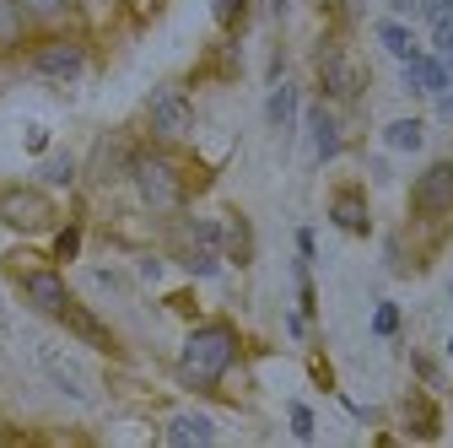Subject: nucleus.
<instances>
[{"instance_id": "9d476101", "label": "nucleus", "mask_w": 453, "mask_h": 448, "mask_svg": "<svg viewBox=\"0 0 453 448\" xmlns=\"http://www.w3.org/2000/svg\"><path fill=\"white\" fill-rule=\"evenodd\" d=\"M38 367H43V373L54 378V389H60V395H71V400H81V406L92 400L87 378H81V373H76V367H71V362H65L60 351H54V346H38Z\"/></svg>"}, {"instance_id": "f257e3e1", "label": "nucleus", "mask_w": 453, "mask_h": 448, "mask_svg": "<svg viewBox=\"0 0 453 448\" xmlns=\"http://www.w3.org/2000/svg\"><path fill=\"white\" fill-rule=\"evenodd\" d=\"M233 362H238V335L226 329V324H205V329H195L189 341H184L179 373H184V383L211 389L226 367H233Z\"/></svg>"}, {"instance_id": "c85d7f7f", "label": "nucleus", "mask_w": 453, "mask_h": 448, "mask_svg": "<svg viewBox=\"0 0 453 448\" xmlns=\"http://www.w3.org/2000/svg\"><path fill=\"white\" fill-rule=\"evenodd\" d=\"M280 12H287V0H270V17H280Z\"/></svg>"}, {"instance_id": "20e7f679", "label": "nucleus", "mask_w": 453, "mask_h": 448, "mask_svg": "<svg viewBox=\"0 0 453 448\" xmlns=\"http://www.w3.org/2000/svg\"><path fill=\"white\" fill-rule=\"evenodd\" d=\"M33 71L49 76V81H76L87 71V49L76 38H49V43L33 49Z\"/></svg>"}, {"instance_id": "7ed1b4c3", "label": "nucleus", "mask_w": 453, "mask_h": 448, "mask_svg": "<svg viewBox=\"0 0 453 448\" xmlns=\"http://www.w3.org/2000/svg\"><path fill=\"white\" fill-rule=\"evenodd\" d=\"M0 221L17 233H43L49 221H54V205L43 189H27V184H12V189H0Z\"/></svg>"}, {"instance_id": "39448f33", "label": "nucleus", "mask_w": 453, "mask_h": 448, "mask_svg": "<svg viewBox=\"0 0 453 448\" xmlns=\"http://www.w3.org/2000/svg\"><path fill=\"white\" fill-rule=\"evenodd\" d=\"M189 125H195L189 97H184V92H173V87H162V92L151 97V130H157V135H167V141H184V135H189Z\"/></svg>"}, {"instance_id": "a211bd4d", "label": "nucleus", "mask_w": 453, "mask_h": 448, "mask_svg": "<svg viewBox=\"0 0 453 448\" xmlns=\"http://www.w3.org/2000/svg\"><path fill=\"white\" fill-rule=\"evenodd\" d=\"M378 43H383L388 54H400V60H411V54H416V43H411V33H405L400 22H383V27H378Z\"/></svg>"}, {"instance_id": "c756f323", "label": "nucleus", "mask_w": 453, "mask_h": 448, "mask_svg": "<svg viewBox=\"0 0 453 448\" xmlns=\"http://www.w3.org/2000/svg\"><path fill=\"white\" fill-rule=\"evenodd\" d=\"M87 6H113V0H87Z\"/></svg>"}, {"instance_id": "7c9ffc66", "label": "nucleus", "mask_w": 453, "mask_h": 448, "mask_svg": "<svg viewBox=\"0 0 453 448\" xmlns=\"http://www.w3.org/2000/svg\"><path fill=\"white\" fill-rule=\"evenodd\" d=\"M448 357H453V341H448Z\"/></svg>"}, {"instance_id": "bb28decb", "label": "nucleus", "mask_w": 453, "mask_h": 448, "mask_svg": "<svg viewBox=\"0 0 453 448\" xmlns=\"http://www.w3.org/2000/svg\"><path fill=\"white\" fill-rule=\"evenodd\" d=\"M421 17H453V0H421Z\"/></svg>"}, {"instance_id": "f03ea898", "label": "nucleus", "mask_w": 453, "mask_h": 448, "mask_svg": "<svg viewBox=\"0 0 453 448\" xmlns=\"http://www.w3.org/2000/svg\"><path fill=\"white\" fill-rule=\"evenodd\" d=\"M130 179H135V189H141V200H146L151 211H179V205H184L179 167L167 162V157H157V151H141V157L130 162Z\"/></svg>"}, {"instance_id": "b1692460", "label": "nucleus", "mask_w": 453, "mask_h": 448, "mask_svg": "<svg viewBox=\"0 0 453 448\" xmlns=\"http://www.w3.org/2000/svg\"><path fill=\"white\" fill-rule=\"evenodd\" d=\"M71 174H76V167H71V157H54V162L43 167V179H49V184H71Z\"/></svg>"}, {"instance_id": "aec40b11", "label": "nucleus", "mask_w": 453, "mask_h": 448, "mask_svg": "<svg viewBox=\"0 0 453 448\" xmlns=\"http://www.w3.org/2000/svg\"><path fill=\"white\" fill-rule=\"evenodd\" d=\"M65 6H71V0H22V12H27V17H43V22L65 17Z\"/></svg>"}, {"instance_id": "4be33fe9", "label": "nucleus", "mask_w": 453, "mask_h": 448, "mask_svg": "<svg viewBox=\"0 0 453 448\" xmlns=\"http://www.w3.org/2000/svg\"><path fill=\"white\" fill-rule=\"evenodd\" d=\"M400 329V308L394 303H378V313H372V335H394Z\"/></svg>"}, {"instance_id": "ddd939ff", "label": "nucleus", "mask_w": 453, "mask_h": 448, "mask_svg": "<svg viewBox=\"0 0 453 448\" xmlns=\"http://www.w3.org/2000/svg\"><path fill=\"white\" fill-rule=\"evenodd\" d=\"M65 324L81 335L87 346H97V351H113V335L97 324V313H87V308H76V303H71V308H65Z\"/></svg>"}, {"instance_id": "423d86ee", "label": "nucleus", "mask_w": 453, "mask_h": 448, "mask_svg": "<svg viewBox=\"0 0 453 448\" xmlns=\"http://www.w3.org/2000/svg\"><path fill=\"white\" fill-rule=\"evenodd\" d=\"M416 211H426V216H448L453 211V162H432L416 179Z\"/></svg>"}, {"instance_id": "5701e85b", "label": "nucleus", "mask_w": 453, "mask_h": 448, "mask_svg": "<svg viewBox=\"0 0 453 448\" xmlns=\"http://www.w3.org/2000/svg\"><path fill=\"white\" fill-rule=\"evenodd\" d=\"M432 43H437V54H453V17L432 22Z\"/></svg>"}, {"instance_id": "0eeeda50", "label": "nucleus", "mask_w": 453, "mask_h": 448, "mask_svg": "<svg viewBox=\"0 0 453 448\" xmlns=\"http://www.w3.org/2000/svg\"><path fill=\"white\" fill-rule=\"evenodd\" d=\"M22 292H27V303L38 308V313H49V319H65V308H71V292H65V282L54 270H27L22 275Z\"/></svg>"}, {"instance_id": "2eb2a0df", "label": "nucleus", "mask_w": 453, "mask_h": 448, "mask_svg": "<svg viewBox=\"0 0 453 448\" xmlns=\"http://www.w3.org/2000/svg\"><path fill=\"white\" fill-rule=\"evenodd\" d=\"M421 141H426V125L421 120H394L383 130V146H394V151H421Z\"/></svg>"}, {"instance_id": "1a4fd4ad", "label": "nucleus", "mask_w": 453, "mask_h": 448, "mask_svg": "<svg viewBox=\"0 0 453 448\" xmlns=\"http://www.w3.org/2000/svg\"><path fill=\"white\" fill-rule=\"evenodd\" d=\"M319 76H324V92L329 97H357L362 92V71H357V60H351L346 49H324Z\"/></svg>"}, {"instance_id": "a878e982", "label": "nucleus", "mask_w": 453, "mask_h": 448, "mask_svg": "<svg viewBox=\"0 0 453 448\" xmlns=\"http://www.w3.org/2000/svg\"><path fill=\"white\" fill-rule=\"evenodd\" d=\"M54 249H60V259H71V254L81 249V228H65V233H60V243H54Z\"/></svg>"}, {"instance_id": "393cba45", "label": "nucleus", "mask_w": 453, "mask_h": 448, "mask_svg": "<svg viewBox=\"0 0 453 448\" xmlns=\"http://www.w3.org/2000/svg\"><path fill=\"white\" fill-rule=\"evenodd\" d=\"M292 432L297 437H313V411L308 406H292Z\"/></svg>"}, {"instance_id": "f3484780", "label": "nucleus", "mask_w": 453, "mask_h": 448, "mask_svg": "<svg viewBox=\"0 0 453 448\" xmlns=\"http://www.w3.org/2000/svg\"><path fill=\"white\" fill-rule=\"evenodd\" d=\"M292 114H297V87H275V92H270V103H265V120H270L275 130H287V125H292Z\"/></svg>"}, {"instance_id": "dca6fc26", "label": "nucleus", "mask_w": 453, "mask_h": 448, "mask_svg": "<svg viewBox=\"0 0 453 448\" xmlns=\"http://www.w3.org/2000/svg\"><path fill=\"white\" fill-rule=\"evenodd\" d=\"M211 437H216V427L205 416H173L167 421V443H211Z\"/></svg>"}, {"instance_id": "6ab92c4d", "label": "nucleus", "mask_w": 453, "mask_h": 448, "mask_svg": "<svg viewBox=\"0 0 453 448\" xmlns=\"http://www.w3.org/2000/svg\"><path fill=\"white\" fill-rule=\"evenodd\" d=\"M189 270H195V275H216V270H221V254L205 249V243H195V249H189Z\"/></svg>"}, {"instance_id": "4468645a", "label": "nucleus", "mask_w": 453, "mask_h": 448, "mask_svg": "<svg viewBox=\"0 0 453 448\" xmlns=\"http://www.w3.org/2000/svg\"><path fill=\"white\" fill-rule=\"evenodd\" d=\"M27 33V12H22V0H0V49H17Z\"/></svg>"}, {"instance_id": "cd10ccee", "label": "nucleus", "mask_w": 453, "mask_h": 448, "mask_svg": "<svg viewBox=\"0 0 453 448\" xmlns=\"http://www.w3.org/2000/svg\"><path fill=\"white\" fill-rule=\"evenodd\" d=\"M388 6L400 12V17H416V12H421V0H388Z\"/></svg>"}, {"instance_id": "f8f14e48", "label": "nucleus", "mask_w": 453, "mask_h": 448, "mask_svg": "<svg viewBox=\"0 0 453 448\" xmlns=\"http://www.w3.org/2000/svg\"><path fill=\"white\" fill-rule=\"evenodd\" d=\"M308 130H313V157L319 162H329L334 151H340V125H334V114L319 103V108H308Z\"/></svg>"}, {"instance_id": "412c9836", "label": "nucleus", "mask_w": 453, "mask_h": 448, "mask_svg": "<svg viewBox=\"0 0 453 448\" xmlns=\"http://www.w3.org/2000/svg\"><path fill=\"white\" fill-rule=\"evenodd\" d=\"M243 12H249V0H216V22H221V27H238Z\"/></svg>"}, {"instance_id": "9b49d317", "label": "nucleus", "mask_w": 453, "mask_h": 448, "mask_svg": "<svg viewBox=\"0 0 453 448\" xmlns=\"http://www.w3.org/2000/svg\"><path fill=\"white\" fill-rule=\"evenodd\" d=\"M329 221L334 228H346V233H372V216H367V200H362V189H340L334 200H329Z\"/></svg>"}, {"instance_id": "6e6552de", "label": "nucleus", "mask_w": 453, "mask_h": 448, "mask_svg": "<svg viewBox=\"0 0 453 448\" xmlns=\"http://www.w3.org/2000/svg\"><path fill=\"white\" fill-rule=\"evenodd\" d=\"M405 87L411 92H448L453 87V60L448 54H411L405 60Z\"/></svg>"}]
</instances>
